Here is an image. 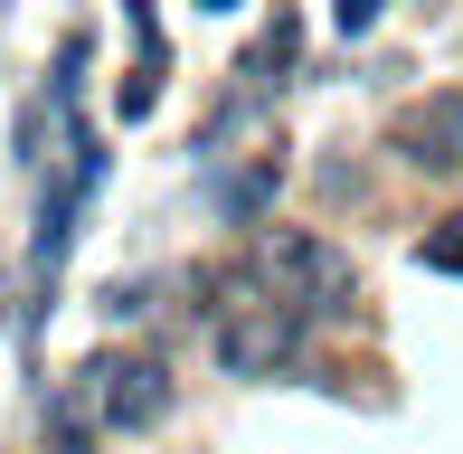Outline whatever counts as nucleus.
<instances>
[{
    "instance_id": "4",
    "label": "nucleus",
    "mask_w": 463,
    "mask_h": 454,
    "mask_svg": "<svg viewBox=\"0 0 463 454\" xmlns=\"http://www.w3.org/2000/svg\"><path fill=\"white\" fill-rule=\"evenodd\" d=\"M388 142H397V161H416V171H463V86L407 105L388 123Z\"/></svg>"
},
{
    "instance_id": "6",
    "label": "nucleus",
    "mask_w": 463,
    "mask_h": 454,
    "mask_svg": "<svg viewBox=\"0 0 463 454\" xmlns=\"http://www.w3.org/2000/svg\"><path fill=\"white\" fill-rule=\"evenodd\" d=\"M416 265H426V275H463V218H435L426 237H416Z\"/></svg>"
},
{
    "instance_id": "5",
    "label": "nucleus",
    "mask_w": 463,
    "mask_h": 454,
    "mask_svg": "<svg viewBox=\"0 0 463 454\" xmlns=\"http://www.w3.org/2000/svg\"><path fill=\"white\" fill-rule=\"evenodd\" d=\"M275 190H284V161L265 152V161H246V171H227V180H218V218H237V227H246V218H265V199H275Z\"/></svg>"
},
{
    "instance_id": "2",
    "label": "nucleus",
    "mask_w": 463,
    "mask_h": 454,
    "mask_svg": "<svg viewBox=\"0 0 463 454\" xmlns=\"http://www.w3.org/2000/svg\"><path fill=\"white\" fill-rule=\"evenodd\" d=\"M256 275L284 303H303V313H350L360 303V275H350V256L322 227H256Z\"/></svg>"
},
{
    "instance_id": "9",
    "label": "nucleus",
    "mask_w": 463,
    "mask_h": 454,
    "mask_svg": "<svg viewBox=\"0 0 463 454\" xmlns=\"http://www.w3.org/2000/svg\"><path fill=\"white\" fill-rule=\"evenodd\" d=\"M331 19H341V38H369V19H378V0H341V10H331Z\"/></svg>"
},
{
    "instance_id": "1",
    "label": "nucleus",
    "mask_w": 463,
    "mask_h": 454,
    "mask_svg": "<svg viewBox=\"0 0 463 454\" xmlns=\"http://www.w3.org/2000/svg\"><path fill=\"white\" fill-rule=\"evenodd\" d=\"M303 332H312V313H303V303H284L256 265H246L237 284H218L208 350H218L227 379H275V369H293V360H303Z\"/></svg>"
},
{
    "instance_id": "7",
    "label": "nucleus",
    "mask_w": 463,
    "mask_h": 454,
    "mask_svg": "<svg viewBox=\"0 0 463 454\" xmlns=\"http://www.w3.org/2000/svg\"><path fill=\"white\" fill-rule=\"evenodd\" d=\"M284 67H293V19L275 10V29L256 38V67H246V76H284Z\"/></svg>"
},
{
    "instance_id": "8",
    "label": "nucleus",
    "mask_w": 463,
    "mask_h": 454,
    "mask_svg": "<svg viewBox=\"0 0 463 454\" xmlns=\"http://www.w3.org/2000/svg\"><path fill=\"white\" fill-rule=\"evenodd\" d=\"M152 105H161V67H142L133 86L114 95V114H123V123H142V114H152Z\"/></svg>"
},
{
    "instance_id": "3",
    "label": "nucleus",
    "mask_w": 463,
    "mask_h": 454,
    "mask_svg": "<svg viewBox=\"0 0 463 454\" xmlns=\"http://www.w3.org/2000/svg\"><path fill=\"white\" fill-rule=\"evenodd\" d=\"M76 388H86L104 436H142V426L171 417V369H161L152 350H95V360L76 369Z\"/></svg>"
},
{
    "instance_id": "10",
    "label": "nucleus",
    "mask_w": 463,
    "mask_h": 454,
    "mask_svg": "<svg viewBox=\"0 0 463 454\" xmlns=\"http://www.w3.org/2000/svg\"><path fill=\"white\" fill-rule=\"evenodd\" d=\"M199 10H237V0H199Z\"/></svg>"
}]
</instances>
